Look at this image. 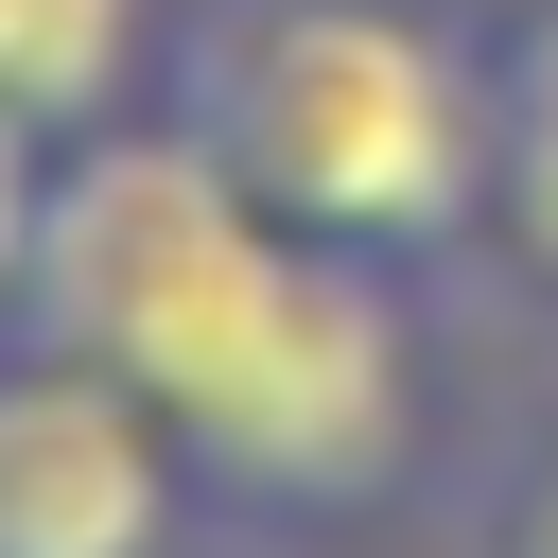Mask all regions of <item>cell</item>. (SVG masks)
I'll use <instances>...</instances> for the list:
<instances>
[{"label":"cell","instance_id":"5","mask_svg":"<svg viewBox=\"0 0 558 558\" xmlns=\"http://www.w3.org/2000/svg\"><path fill=\"white\" fill-rule=\"evenodd\" d=\"M488 279L558 314V0H488Z\"/></svg>","mask_w":558,"mask_h":558},{"label":"cell","instance_id":"7","mask_svg":"<svg viewBox=\"0 0 558 558\" xmlns=\"http://www.w3.org/2000/svg\"><path fill=\"white\" fill-rule=\"evenodd\" d=\"M35 209H52V140L0 122V331H17V296H35Z\"/></svg>","mask_w":558,"mask_h":558},{"label":"cell","instance_id":"3","mask_svg":"<svg viewBox=\"0 0 558 558\" xmlns=\"http://www.w3.org/2000/svg\"><path fill=\"white\" fill-rule=\"evenodd\" d=\"M192 506L209 488L140 384L52 331H0V558H174Z\"/></svg>","mask_w":558,"mask_h":558},{"label":"cell","instance_id":"6","mask_svg":"<svg viewBox=\"0 0 558 558\" xmlns=\"http://www.w3.org/2000/svg\"><path fill=\"white\" fill-rule=\"evenodd\" d=\"M471 558H558V401L506 436V471H488V541Z\"/></svg>","mask_w":558,"mask_h":558},{"label":"cell","instance_id":"4","mask_svg":"<svg viewBox=\"0 0 558 558\" xmlns=\"http://www.w3.org/2000/svg\"><path fill=\"white\" fill-rule=\"evenodd\" d=\"M157 52H174V0H0V122L87 140L157 105Z\"/></svg>","mask_w":558,"mask_h":558},{"label":"cell","instance_id":"1","mask_svg":"<svg viewBox=\"0 0 558 558\" xmlns=\"http://www.w3.org/2000/svg\"><path fill=\"white\" fill-rule=\"evenodd\" d=\"M418 296L436 279H401L366 244H296L174 105H122V122L52 140L17 331L140 384L227 523H366L436 453Z\"/></svg>","mask_w":558,"mask_h":558},{"label":"cell","instance_id":"2","mask_svg":"<svg viewBox=\"0 0 558 558\" xmlns=\"http://www.w3.org/2000/svg\"><path fill=\"white\" fill-rule=\"evenodd\" d=\"M157 105L296 244L401 279L488 262V0H192Z\"/></svg>","mask_w":558,"mask_h":558}]
</instances>
